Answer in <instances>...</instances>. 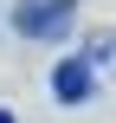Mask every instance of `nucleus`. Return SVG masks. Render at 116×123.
<instances>
[{
    "label": "nucleus",
    "mask_w": 116,
    "mask_h": 123,
    "mask_svg": "<svg viewBox=\"0 0 116 123\" xmlns=\"http://www.w3.org/2000/svg\"><path fill=\"white\" fill-rule=\"evenodd\" d=\"M71 13H77V0H19L13 6V32H26V39H65Z\"/></svg>",
    "instance_id": "1"
},
{
    "label": "nucleus",
    "mask_w": 116,
    "mask_h": 123,
    "mask_svg": "<svg viewBox=\"0 0 116 123\" xmlns=\"http://www.w3.org/2000/svg\"><path fill=\"white\" fill-rule=\"evenodd\" d=\"M90 91H97V71H90L84 58H58V65H52V97H58V104H84Z\"/></svg>",
    "instance_id": "2"
},
{
    "label": "nucleus",
    "mask_w": 116,
    "mask_h": 123,
    "mask_svg": "<svg viewBox=\"0 0 116 123\" xmlns=\"http://www.w3.org/2000/svg\"><path fill=\"white\" fill-rule=\"evenodd\" d=\"M103 58H110V39H103V32H97V39H90V45H84V65H90V71H97V65H103Z\"/></svg>",
    "instance_id": "3"
},
{
    "label": "nucleus",
    "mask_w": 116,
    "mask_h": 123,
    "mask_svg": "<svg viewBox=\"0 0 116 123\" xmlns=\"http://www.w3.org/2000/svg\"><path fill=\"white\" fill-rule=\"evenodd\" d=\"M0 123H13V110H0Z\"/></svg>",
    "instance_id": "4"
}]
</instances>
